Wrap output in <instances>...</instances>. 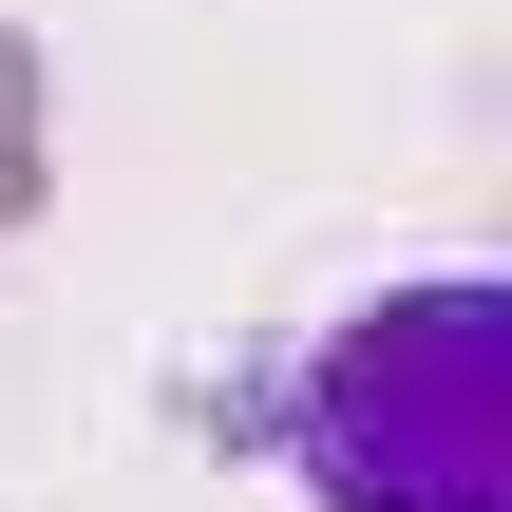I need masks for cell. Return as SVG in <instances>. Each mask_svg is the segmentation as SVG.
<instances>
[{"mask_svg":"<svg viewBox=\"0 0 512 512\" xmlns=\"http://www.w3.org/2000/svg\"><path fill=\"white\" fill-rule=\"evenodd\" d=\"M304 494L323 512H512V304L475 266L380 285L304 361Z\"/></svg>","mask_w":512,"mask_h":512,"instance_id":"1","label":"cell"}]
</instances>
